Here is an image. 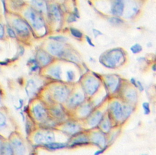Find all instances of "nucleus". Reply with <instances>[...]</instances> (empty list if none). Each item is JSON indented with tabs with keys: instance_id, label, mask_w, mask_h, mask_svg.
Listing matches in <instances>:
<instances>
[{
	"instance_id": "44",
	"label": "nucleus",
	"mask_w": 156,
	"mask_h": 155,
	"mask_svg": "<svg viewBox=\"0 0 156 155\" xmlns=\"http://www.w3.org/2000/svg\"><path fill=\"white\" fill-rule=\"evenodd\" d=\"M3 107V106H2V101H1V96H0V108H2Z\"/></svg>"
},
{
	"instance_id": "32",
	"label": "nucleus",
	"mask_w": 156,
	"mask_h": 155,
	"mask_svg": "<svg viewBox=\"0 0 156 155\" xmlns=\"http://www.w3.org/2000/svg\"><path fill=\"white\" fill-rule=\"evenodd\" d=\"M50 38L54 40H57V41H60V42L66 41L67 40L66 37L62 36H52V37H50Z\"/></svg>"
},
{
	"instance_id": "4",
	"label": "nucleus",
	"mask_w": 156,
	"mask_h": 155,
	"mask_svg": "<svg viewBox=\"0 0 156 155\" xmlns=\"http://www.w3.org/2000/svg\"><path fill=\"white\" fill-rule=\"evenodd\" d=\"M28 136H32V141L37 145H46L54 142L55 136L54 133L50 131L42 132L38 131L34 133L33 135L29 134Z\"/></svg>"
},
{
	"instance_id": "21",
	"label": "nucleus",
	"mask_w": 156,
	"mask_h": 155,
	"mask_svg": "<svg viewBox=\"0 0 156 155\" xmlns=\"http://www.w3.org/2000/svg\"><path fill=\"white\" fill-rule=\"evenodd\" d=\"M45 146L50 149L56 150V149H59L65 147H66V144L65 143H62L52 142L50 143L45 145Z\"/></svg>"
},
{
	"instance_id": "45",
	"label": "nucleus",
	"mask_w": 156,
	"mask_h": 155,
	"mask_svg": "<svg viewBox=\"0 0 156 155\" xmlns=\"http://www.w3.org/2000/svg\"><path fill=\"white\" fill-rule=\"evenodd\" d=\"M153 70L154 71H156V64H155L153 66Z\"/></svg>"
},
{
	"instance_id": "42",
	"label": "nucleus",
	"mask_w": 156,
	"mask_h": 155,
	"mask_svg": "<svg viewBox=\"0 0 156 155\" xmlns=\"http://www.w3.org/2000/svg\"><path fill=\"white\" fill-rule=\"evenodd\" d=\"M130 81L132 82V83L133 84L134 86H135L136 87H137V82L136 83V81H135V79L134 78H132Z\"/></svg>"
},
{
	"instance_id": "46",
	"label": "nucleus",
	"mask_w": 156,
	"mask_h": 155,
	"mask_svg": "<svg viewBox=\"0 0 156 155\" xmlns=\"http://www.w3.org/2000/svg\"></svg>"
},
{
	"instance_id": "43",
	"label": "nucleus",
	"mask_w": 156,
	"mask_h": 155,
	"mask_svg": "<svg viewBox=\"0 0 156 155\" xmlns=\"http://www.w3.org/2000/svg\"><path fill=\"white\" fill-rule=\"evenodd\" d=\"M68 21H70V22H72V21H75V17L74 16H70L68 18Z\"/></svg>"
},
{
	"instance_id": "16",
	"label": "nucleus",
	"mask_w": 156,
	"mask_h": 155,
	"mask_svg": "<svg viewBox=\"0 0 156 155\" xmlns=\"http://www.w3.org/2000/svg\"><path fill=\"white\" fill-rule=\"evenodd\" d=\"M64 131L71 133V134H74L75 133L79 132L80 130L79 126L75 124V123H69L67 124L64 128Z\"/></svg>"
},
{
	"instance_id": "7",
	"label": "nucleus",
	"mask_w": 156,
	"mask_h": 155,
	"mask_svg": "<svg viewBox=\"0 0 156 155\" xmlns=\"http://www.w3.org/2000/svg\"><path fill=\"white\" fill-rule=\"evenodd\" d=\"M99 83L94 78L90 77L85 82V90L87 93L92 95L95 93L98 88Z\"/></svg>"
},
{
	"instance_id": "37",
	"label": "nucleus",
	"mask_w": 156,
	"mask_h": 155,
	"mask_svg": "<svg viewBox=\"0 0 156 155\" xmlns=\"http://www.w3.org/2000/svg\"><path fill=\"white\" fill-rule=\"evenodd\" d=\"M4 138L1 137V136H0V155H1V148H2V145L3 143Z\"/></svg>"
},
{
	"instance_id": "15",
	"label": "nucleus",
	"mask_w": 156,
	"mask_h": 155,
	"mask_svg": "<svg viewBox=\"0 0 156 155\" xmlns=\"http://www.w3.org/2000/svg\"><path fill=\"white\" fill-rule=\"evenodd\" d=\"M102 118V113L101 112H96L89 120V125L91 126H95L101 121Z\"/></svg>"
},
{
	"instance_id": "3",
	"label": "nucleus",
	"mask_w": 156,
	"mask_h": 155,
	"mask_svg": "<svg viewBox=\"0 0 156 155\" xmlns=\"http://www.w3.org/2000/svg\"><path fill=\"white\" fill-rule=\"evenodd\" d=\"M8 140L14 155H26V144L20 133L17 131L14 132Z\"/></svg>"
},
{
	"instance_id": "22",
	"label": "nucleus",
	"mask_w": 156,
	"mask_h": 155,
	"mask_svg": "<svg viewBox=\"0 0 156 155\" xmlns=\"http://www.w3.org/2000/svg\"><path fill=\"white\" fill-rule=\"evenodd\" d=\"M49 74L52 76L56 78L59 79L60 78V69L58 67H52L49 71Z\"/></svg>"
},
{
	"instance_id": "35",
	"label": "nucleus",
	"mask_w": 156,
	"mask_h": 155,
	"mask_svg": "<svg viewBox=\"0 0 156 155\" xmlns=\"http://www.w3.org/2000/svg\"><path fill=\"white\" fill-rule=\"evenodd\" d=\"M54 115L56 116V117H61L62 116V112H61L60 110H59L56 109L54 111Z\"/></svg>"
},
{
	"instance_id": "23",
	"label": "nucleus",
	"mask_w": 156,
	"mask_h": 155,
	"mask_svg": "<svg viewBox=\"0 0 156 155\" xmlns=\"http://www.w3.org/2000/svg\"><path fill=\"white\" fill-rule=\"evenodd\" d=\"M132 108L129 106H122V117L123 118H127L132 113Z\"/></svg>"
},
{
	"instance_id": "13",
	"label": "nucleus",
	"mask_w": 156,
	"mask_h": 155,
	"mask_svg": "<svg viewBox=\"0 0 156 155\" xmlns=\"http://www.w3.org/2000/svg\"><path fill=\"white\" fill-rule=\"evenodd\" d=\"M91 140L94 143L99 147H104L106 144V139L104 135L101 133H94L92 135Z\"/></svg>"
},
{
	"instance_id": "11",
	"label": "nucleus",
	"mask_w": 156,
	"mask_h": 155,
	"mask_svg": "<svg viewBox=\"0 0 156 155\" xmlns=\"http://www.w3.org/2000/svg\"><path fill=\"white\" fill-rule=\"evenodd\" d=\"M48 50L52 54L60 56L63 53V47L58 43H52L48 47Z\"/></svg>"
},
{
	"instance_id": "34",
	"label": "nucleus",
	"mask_w": 156,
	"mask_h": 155,
	"mask_svg": "<svg viewBox=\"0 0 156 155\" xmlns=\"http://www.w3.org/2000/svg\"><path fill=\"white\" fill-rule=\"evenodd\" d=\"M67 77L68 78V79L70 81L73 80L75 77L74 72L72 71H68L67 72Z\"/></svg>"
},
{
	"instance_id": "9",
	"label": "nucleus",
	"mask_w": 156,
	"mask_h": 155,
	"mask_svg": "<svg viewBox=\"0 0 156 155\" xmlns=\"http://www.w3.org/2000/svg\"><path fill=\"white\" fill-rule=\"evenodd\" d=\"M68 95V91L65 87L61 86L56 87L54 91L55 99L60 102H63L66 100Z\"/></svg>"
},
{
	"instance_id": "25",
	"label": "nucleus",
	"mask_w": 156,
	"mask_h": 155,
	"mask_svg": "<svg viewBox=\"0 0 156 155\" xmlns=\"http://www.w3.org/2000/svg\"><path fill=\"white\" fill-rule=\"evenodd\" d=\"M91 107L89 105H86L82 107L80 110V115L82 117L87 116L91 112Z\"/></svg>"
},
{
	"instance_id": "30",
	"label": "nucleus",
	"mask_w": 156,
	"mask_h": 155,
	"mask_svg": "<svg viewBox=\"0 0 156 155\" xmlns=\"http://www.w3.org/2000/svg\"><path fill=\"white\" fill-rule=\"evenodd\" d=\"M103 129L106 132H108L110 129V124L108 120H106L103 122L102 125Z\"/></svg>"
},
{
	"instance_id": "1",
	"label": "nucleus",
	"mask_w": 156,
	"mask_h": 155,
	"mask_svg": "<svg viewBox=\"0 0 156 155\" xmlns=\"http://www.w3.org/2000/svg\"><path fill=\"white\" fill-rule=\"evenodd\" d=\"M17 131V126L14 119L4 107L0 108V136L8 139L11 134Z\"/></svg>"
},
{
	"instance_id": "36",
	"label": "nucleus",
	"mask_w": 156,
	"mask_h": 155,
	"mask_svg": "<svg viewBox=\"0 0 156 155\" xmlns=\"http://www.w3.org/2000/svg\"><path fill=\"white\" fill-rule=\"evenodd\" d=\"M8 33L9 35V36H10L11 37L14 38V37H15V36H16L15 33H14L13 30H12V29H8Z\"/></svg>"
},
{
	"instance_id": "24",
	"label": "nucleus",
	"mask_w": 156,
	"mask_h": 155,
	"mask_svg": "<svg viewBox=\"0 0 156 155\" xmlns=\"http://www.w3.org/2000/svg\"><path fill=\"white\" fill-rule=\"evenodd\" d=\"M127 99L132 102H135L137 99V95L135 91L130 90L127 91L126 94Z\"/></svg>"
},
{
	"instance_id": "27",
	"label": "nucleus",
	"mask_w": 156,
	"mask_h": 155,
	"mask_svg": "<svg viewBox=\"0 0 156 155\" xmlns=\"http://www.w3.org/2000/svg\"><path fill=\"white\" fill-rule=\"evenodd\" d=\"M142 47L138 44H136L135 45L132 46L131 48H130V50L134 54L141 52L142 51Z\"/></svg>"
},
{
	"instance_id": "38",
	"label": "nucleus",
	"mask_w": 156,
	"mask_h": 155,
	"mask_svg": "<svg viewBox=\"0 0 156 155\" xmlns=\"http://www.w3.org/2000/svg\"><path fill=\"white\" fill-rule=\"evenodd\" d=\"M4 34L3 28L1 26V25H0V38L2 37Z\"/></svg>"
},
{
	"instance_id": "28",
	"label": "nucleus",
	"mask_w": 156,
	"mask_h": 155,
	"mask_svg": "<svg viewBox=\"0 0 156 155\" xmlns=\"http://www.w3.org/2000/svg\"><path fill=\"white\" fill-rule=\"evenodd\" d=\"M88 142V139H87L86 137H80L79 138H77L76 140L74 141L73 144H82L86 143Z\"/></svg>"
},
{
	"instance_id": "10",
	"label": "nucleus",
	"mask_w": 156,
	"mask_h": 155,
	"mask_svg": "<svg viewBox=\"0 0 156 155\" xmlns=\"http://www.w3.org/2000/svg\"><path fill=\"white\" fill-rule=\"evenodd\" d=\"M110 109L115 119L121 120L122 117V106L117 102H115L111 104Z\"/></svg>"
},
{
	"instance_id": "40",
	"label": "nucleus",
	"mask_w": 156,
	"mask_h": 155,
	"mask_svg": "<svg viewBox=\"0 0 156 155\" xmlns=\"http://www.w3.org/2000/svg\"><path fill=\"white\" fill-rule=\"evenodd\" d=\"M93 32H94V34L95 36H97L99 35H100V34H101V32H99V31H97V30H93Z\"/></svg>"
},
{
	"instance_id": "2",
	"label": "nucleus",
	"mask_w": 156,
	"mask_h": 155,
	"mask_svg": "<svg viewBox=\"0 0 156 155\" xmlns=\"http://www.w3.org/2000/svg\"><path fill=\"white\" fill-rule=\"evenodd\" d=\"M124 54L120 49L111 50L102 55L99 60L102 64L107 67L113 68L118 64L122 63L124 61Z\"/></svg>"
},
{
	"instance_id": "18",
	"label": "nucleus",
	"mask_w": 156,
	"mask_h": 155,
	"mask_svg": "<svg viewBox=\"0 0 156 155\" xmlns=\"http://www.w3.org/2000/svg\"><path fill=\"white\" fill-rule=\"evenodd\" d=\"M38 59L43 65H47L51 61L50 56L43 51H40L37 55Z\"/></svg>"
},
{
	"instance_id": "19",
	"label": "nucleus",
	"mask_w": 156,
	"mask_h": 155,
	"mask_svg": "<svg viewBox=\"0 0 156 155\" xmlns=\"http://www.w3.org/2000/svg\"><path fill=\"white\" fill-rule=\"evenodd\" d=\"M49 12L50 15L56 20L60 19V15L58 8L55 5H52L49 8Z\"/></svg>"
},
{
	"instance_id": "41",
	"label": "nucleus",
	"mask_w": 156,
	"mask_h": 155,
	"mask_svg": "<svg viewBox=\"0 0 156 155\" xmlns=\"http://www.w3.org/2000/svg\"><path fill=\"white\" fill-rule=\"evenodd\" d=\"M86 39L87 41L88 42V43H89L90 45H91V46H94V44H93V43H92V42H91V40H90V39L89 37H88V36H86Z\"/></svg>"
},
{
	"instance_id": "26",
	"label": "nucleus",
	"mask_w": 156,
	"mask_h": 155,
	"mask_svg": "<svg viewBox=\"0 0 156 155\" xmlns=\"http://www.w3.org/2000/svg\"><path fill=\"white\" fill-rule=\"evenodd\" d=\"M32 2L33 5L38 10L42 11H44L45 10V5H44V3L43 1H32Z\"/></svg>"
},
{
	"instance_id": "20",
	"label": "nucleus",
	"mask_w": 156,
	"mask_h": 155,
	"mask_svg": "<svg viewBox=\"0 0 156 155\" xmlns=\"http://www.w3.org/2000/svg\"><path fill=\"white\" fill-rule=\"evenodd\" d=\"M107 86L110 88V90L112 91H114L117 88L118 82L115 78L110 77L107 79Z\"/></svg>"
},
{
	"instance_id": "29",
	"label": "nucleus",
	"mask_w": 156,
	"mask_h": 155,
	"mask_svg": "<svg viewBox=\"0 0 156 155\" xmlns=\"http://www.w3.org/2000/svg\"><path fill=\"white\" fill-rule=\"evenodd\" d=\"M70 31L72 34L75 37H77V38H80L82 36V34L81 32L77 29L71 28L70 29Z\"/></svg>"
},
{
	"instance_id": "39",
	"label": "nucleus",
	"mask_w": 156,
	"mask_h": 155,
	"mask_svg": "<svg viewBox=\"0 0 156 155\" xmlns=\"http://www.w3.org/2000/svg\"><path fill=\"white\" fill-rule=\"evenodd\" d=\"M137 87H138L139 90H140L141 91H142L144 89H143V86H142L141 83L140 82H137Z\"/></svg>"
},
{
	"instance_id": "17",
	"label": "nucleus",
	"mask_w": 156,
	"mask_h": 155,
	"mask_svg": "<svg viewBox=\"0 0 156 155\" xmlns=\"http://www.w3.org/2000/svg\"><path fill=\"white\" fill-rule=\"evenodd\" d=\"M84 97L81 94L77 93L75 94L70 99V105L73 106L78 105L83 102Z\"/></svg>"
},
{
	"instance_id": "33",
	"label": "nucleus",
	"mask_w": 156,
	"mask_h": 155,
	"mask_svg": "<svg viewBox=\"0 0 156 155\" xmlns=\"http://www.w3.org/2000/svg\"><path fill=\"white\" fill-rule=\"evenodd\" d=\"M110 23H112L115 24H119L123 22L122 20L120 19L119 18H117V17H112L110 20Z\"/></svg>"
},
{
	"instance_id": "14",
	"label": "nucleus",
	"mask_w": 156,
	"mask_h": 155,
	"mask_svg": "<svg viewBox=\"0 0 156 155\" xmlns=\"http://www.w3.org/2000/svg\"><path fill=\"white\" fill-rule=\"evenodd\" d=\"M1 155H14L13 151L12 150L8 139H5L4 140L1 148Z\"/></svg>"
},
{
	"instance_id": "5",
	"label": "nucleus",
	"mask_w": 156,
	"mask_h": 155,
	"mask_svg": "<svg viewBox=\"0 0 156 155\" xmlns=\"http://www.w3.org/2000/svg\"><path fill=\"white\" fill-rule=\"evenodd\" d=\"M25 16L32 24L36 29H39L44 26V21L42 17L32 10H29L25 13Z\"/></svg>"
},
{
	"instance_id": "8",
	"label": "nucleus",
	"mask_w": 156,
	"mask_h": 155,
	"mask_svg": "<svg viewBox=\"0 0 156 155\" xmlns=\"http://www.w3.org/2000/svg\"><path fill=\"white\" fill-rule=\"evenodd\" d=\"M13 26L17 33L20 35L26 36L29 34V31L25 23L20 19H16L13 22Z\"/></svg>"
},
{
	"instance_id": "12",
	"label": "nucleus",
	"mask_w": 156,
	"mask_h": 155,
	"mask_svg": "<svg viewBox=\"0 0 156 155\" xmlns=\"http://www.w3.org/2000/svg\"><path fill=\"white\" fill-rule=\"evenodd\" d=\"M124 4L123 1H117L114 2L111 7L112 13L117 16H121L124 11Z\"/></svg>"
},
{
	"instance_id": "31",
	"label": "nucleus",
	"mask_w": 156,
	"mask_h": 155,
	"mask_svg": "<svg viewBox=\"0 0 156 155\" xmlns=\"http://www.w3.org/2000/svg\"><path fill=\"white\" fill-rule=\"evenodd\" d=\"M142 107L144 110V114L145 115H148L150 112L149 104L148 102H144L142 104Z\"/></svg>"
},
{
	"instance_id": "6",
	"label": "nucleus",
	"mask_w": 156,
	"mask_h": 155,
	"mask_svg": "<svg viewBox=\"0 0 156 155\" xmlns=\"http://www.w3.org/2000/svg\"><path fill=\"white\" fill-rule=\"evenodd\" d=\"M31 114L35 120L39 122L43 121L47 116L45 109L40 104H36L33 106Z\"/></svg>"
}]
</instances>
